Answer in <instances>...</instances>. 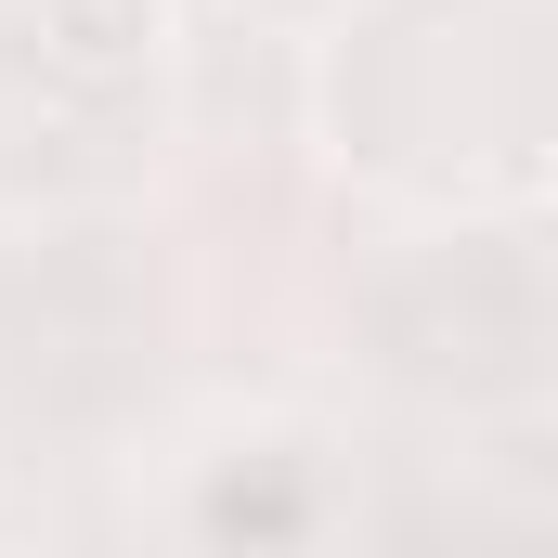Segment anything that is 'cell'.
<instances>
[{
  "label": "cell",
  "instance_id": "cell-2",
  "mask_svg": "<svg viewBox=\"0 0 558 558\" xmlns=\"http://www.w3.org/2000/svg\"><path fill=\"white\" fill-rule=\"evenodd\" d=\"M274 558H364V546H325V533H299V546H274Z\"/></svg>",
  "mask_w": 558,
  "mask_h": 558
},
{
  "label": "cell",
  "instance_id": "cell-1",
  "mask_svg": "<svg viewBox=\"0 0 558 558\" xmlns=\"http://www.w3.org/2000/svg\"><path fill=\"white\" fill-rule=\"evenodd\" d=\"M169 26H182L169 0H39V52L78 78H143L169 52Z\"/></svg>",
  "mask_w": 558,
  "mask_h": 558
}]
</instances>
